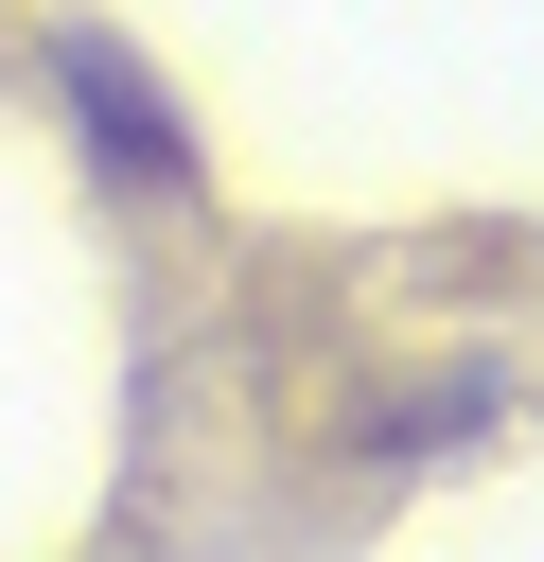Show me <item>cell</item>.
Masks as SVG:
<instances>
[{
  "mask_svg": "<svg viewBox=\"0 0 544 562\" xmlns=\"http://www.w3.org/2000/svg\"><path fill=\"white\" fill-rule=\"evenodd\" d=\"M70 105H88V140H105V176H158V193L193 176V158H175V105H158V88H140V70L105 53V35H70Z\"/></svg>",
  "mask_w": 544,
  "mask_h": 562,
  "instance_id": "cell-1",
  "label": "cell"
}]
</instances>
